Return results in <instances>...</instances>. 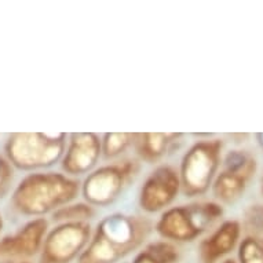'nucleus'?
Returning a JSON list of instances; mask_svg holds the SVG:
<instances>
[{"instance_id": "obj_1", "label": "nucleus", "mask_w": 263, "mask_h": 263, "mask_svg": "<svg viewBox=\"0 0 263 263\" xmlns=\"http://www.w3.org/2000/svg\"><path fill=\"white\" fill-rule=\"evenodd\" d=\"M149 220L121 214L106 216L97 226L94 240L83 256V263H112L141 244L151 232Z\"/></svg>"}, {"instance_id": "obj_2", "label": "nucleus", "mask_w": 263, "mask_h": 263, "mask_svg": "<svg viewBox=\"0 0 263 263\" xmlns=\"http://www.w3.org/2000/svg\"><path fill=\"white\" fill-rule=\"evenodd\" d=\"M79 183L62 174H32L14 192L13 204L26 215H43L76 197Z\"/></svg>"}, {"instance_id": "obj_3", "label": "nucleus", "mask_w": 263, "mask_h": 263, "mask_svg": "<svg viewBox=\"0 0 263 263\" xmlns=\"http://www.w3.org/2000/svg\"><path fill=\"white\" fill-rule=\"evenodd\" d=\"M66 134H15L7 142L10 161L21 170L51 167L62 157Z\"/></svg>"}, {"instance_id": "obj_4", "label": "nucleus", "mask_w": 263, "mask_h": 263, "mask_svg": "<svg viewBox=\"0 0 263 263\" xmlns=\"http://www.w3.org/2000/svg\"><path fill=\"white\" fill-rule=\"evenodd\" d=\"M222 215V208L214 203H197L171 208L164 212L157 223L163 237L190 241L207 230Z\"/></svg>"}, {"instance_id": "obj_5", "label": "nucleus", "mask_w": 263, "mask_h": 263, "mask_svg": "<svg viewBox=\"0 0 263 263\" xmlns=\"http://www.w3.org/2000/svg\"><path fill=\"white\" fill-rule=\"evenodd\" d=\"M219 147V142H200L190 147L181 164L179 181L183 194L193 197L207 192L218 168Z\"/></svg>"}, {"instance_id": "obj_6", "label": "nucleus", "mask_w": 263, "mask_h": 263, "mask_svg": "<svg viewBox=\"0 0 263 263\" xmlns=\"http://www.w3.org/2000/svg\"><path fill=\"white\" fill-rule=\"evenodd\" d=\"M137 171V165L125 161L117 165H106L90 174L83 185V196L94 205H109L119 197L129 175Z\"/></svg>"}, {"instance_id": "obj_7", "label": "nucleus", "mask_w": 263, "mask_h": 263, "mask_svg": "<svg viewBox=\"0 0 263 263\" xmlns=\"http://www.w3.org/2000/svg\"><path fill=\"white\" fill-rule=\"evenodd\" d=\"M90 224L84 222H64L48 234L44 242L43 260L64 263L78 254L90 238Z\"/></svg>"}, {"instance_id": "obj_8", "label": "nucleus", "mask_w": 263, "mask_h": 263, "mask_svg": "<svg viewBox=\"0 0 263 263\" xmlns=\"http://www.w3.org/2000/svg\"><path fill=\"white\" fill-rule=\"evenodd\" d=\"M181 187L177 173L170 167H159L151 174L141 190V207L147 212L163 210L173 203Z\"/></svg>"}, {"instance_id": "obj_9", "label": "nucleus", "mask_w": 263, "mask_h": 263, "mask_svg": "<svg viewBox=\"0 0 263 263\" xmlns=\"http://www.w3.org/2000/svg\"><path fill=\"white\" fill-rule=\"evenodd\" d=\"M101 156V141L92 133L70 135L68 152L62 161V168L69 175H82L94 167Z\"/></svg>"}, {"instance_id": "obj_10", "label": "nucleus", "mask_w": 263, "mask_h": 263, "mask_svg": "<svg viewBox=\"0 0 263 263\" xmlns=\"http://www.w3.org/2000/svg\"><path fill=\"white\" fill-rule=\"evenodd\" d=\"M46 219H36L22 229L14 237L5 238L0 242V255H30L39 248L43 234L46 233Z\"/></svg>"}, {"instance_id": "obj_11", "label": "nucleus", "mask_w": 263, "mask_h": 263, "mask_svg": "<svg viewBox=\"0 0 263 263\" xmlns=\"http://www.w3.org/2000/svg\"><path fill=\"white\" fill-rule=\"evenodd\" d=\"M240 226L237 222H226L220 226L212 237L203 242V254L207 260L218 258L232 250L237 241Z\"/></svg>"}, {"instance_id": "obj_12", "label": "nucleus", "mask_w": 263, "mask_h": 263, "mask_svg": "<svg viewBox=\"0 0 263 263\" xmlns=\"http://www.w3.org/2000/svg\"><path fill=\"white\" fill-rule=\"evenodd\" d=\"M181 134H137V151L146 161L160 159Z\"/></svg>"}, {"instance_id": "obj_13", "label": "nucleus", "mask_w": 263, "mask_h": 263, "mask_svg": "<svg viewBox=\"0 0 263 263\" xmlns=\"http://www.w3.org/2000/svg\"><path fill=\"white\" fill-rule=\"evenodd\" d=\"M244 183H246V177H242L240 174L224 171L216 178L214 183V193L223 203H234L236 200L241 197L244 192Z\"/></svg>"}, {"instance_id": "obj_14", "label": "nucleus", "mask_w": 263, "mask_h": 263, "mask_svg": "<svg viewBox=\"0 0 263 263\" xmlns=\"http://www.w3.org/2000/svg\"><path fill=\"white\" fill-rule=\"evenodd\" d=\"M95 211L92 207L86 205V204H74V205H64L58 208L54 212V220L57 222H83L84 219H90L91 216H94Z\"/></svg>"}, {"instance_id": "obj_15", "label": "nucleus", "mask_w": 263, "mask_h": 263, "mask_svg": "<svg viewBox=\"0 0 263 263\" xmlns=\"http://www.w3.org/2000/svg\"><path fill=\"white\" fill-rule=\"evenodd\" d=\"M135 138L137 134H105L102 145L105 157H116L123 153Z\"/></svg>"}, {"instance_id": "obj_16", "label": "nucleus", "mask_w": 263, "mask_h": 263, "mask_svg": "<svg viewBox=\"0 0 263 263\" xmlns=\"http://www.w3.org/2000/svg\"><path fill=\"white\" fill-rule=\"evenodd\" d=\"M174 258V248L165 242L149 247L146 252L139 255L135 263H167Z\"/></svg>"}, {"instance_id": "obj_17", "label": "nucleus", "mask_w": 263, "mask_h": 263, "mask_svg": "<svg viewBox=\"0 0 263 263\" xmlns=\"http://www.w3.org/2000/svg\"><path fill=\"white\" fill-rule=\"evenodd\" d=\"M241 263H263V244L255 238H247L240 247Z\"/></svg>"}, {"instance_id": "obj_18", "label": "nucleus", "mask_w": 263, "mask_h": 263, "mask_svg": "<svg viewBox=\"0 0 263 263\" xmlns=\"http://www.w3.org/2000/svg\"><path fill=\"white\" fill-rule=\"evenodd\" d=\"M248 165H252V161L247 159V156L241 152H230L226 159H224V167H226V173L232 174H240L242 170H246L247 173H250ZM241 175V174H240Z\"/></svg>"}, {"instance_id": "obj_19", "label": "nucleus", "mask_w": 263, "mask_h": 263, "mask_svg": "<svg viewBox=\"0 0 263 263\" xmlns=\"http://www.w3.org/2000/svg\"><path fill=\"white\" fill-rule=\"evenodd\" d=\"M247 220L252 228L263 230V207H252L247 214Z\"/></svg>"}, {"instance_id": "obj_20", "label": "nucleus", "mask_w": 263, "mask_h": 263, "mask_svg": "<svg viewBox=\"0 0 263 263\" xmlns=\"http://www.w3.org/2000/svg\"><path fill=\"white\" fill-rule=\"evenodd\" d=\"M10 177H11V173H10L9 164L6 163L3 159H0V194L3 193L7 187Z\"/></svg>"}, {"instance_id": "obj_21", "label": "nucleus", "mask_w": 263, "mask_h": 263, "mask_svg": "<svg viewBox=\"0 0 263 263\" xmlns=\"http://www.w3.org/2000/svg\"><path fill=\"white\" fill-rule=\"evenodd\" d=\"M256 138H258L259 145H260V146H262V149H263V133H262V134H256Z\"/></svg>"}, {"instance_id": "obj_22", "label": "nucleus", "mask_w": 263, "mask_h": 263, "mask_svg": "<svg viewBox=\"0 0 263 263\" xmlns=\"http://www.w3.org/2000/svg\"><path fill=\"white\" fill-rule=\"evenodd\" d=\"M0 228H2V216H0Z\"/></svg>"}, {"instance_id": "obj_23", "label": "nucleus", "mask_w": 263, "mask_h": 263, "mask_svg": "<svg viewBox=\"0 0 263 263\" xmlns=\"http://www.w3.org/2000/svg\"><path fill=\"white\" fill-rule=\"evenodd\" d=\"M226 263H233V260H228V262Z\"/></svg>"}]
</instances>
